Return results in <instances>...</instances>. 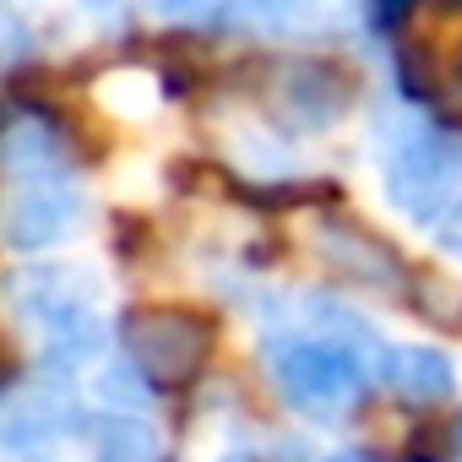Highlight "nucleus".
<instances>
[{
  "label": "nucleus",
  "mask_w": 462,
  "mask_h": 462,
  "mask_svg": "<svg viewBox=\"0 0 462 462\" xmlns=\"http://www.w3.org/2000/svg\"><path fill=\"white\" fill-rule=\"evenodd\" d=\"M201 348H207V337L190 327V321H174V316H163V321H147L142 332H136V370L152 381V375H185L196 359H201Z\"/></svg>",
  "instance_id": "9"
},
{
  "label": "nucleus",
  "mask_w": 462,
  "mask_h": 462,
  "mask_svg": "<svg viewBox=\"0 0 462 462\" xmlns=\"http://www.w3.org/2000/svg\"><path fill=\"white\" fill-rule=\"evenodd\" d=\"M381 332L337 294H294L262 321V365L278 397L310 424H348L370 386Z\"/></svg>",
  "instance_id": "1"
},
{
  "label": "nucleus",
  "mask_w": 462,
  "mask_h": 462,
  "mask_svg": "<svg viewBox=\"0 0 462 462\" xmlns=\"http://www.w3.org/2000/svg\"><path fill=\"white\" fill-rule=\"evenodd\" d=\"M28 50V28L12 17V12H0V66H6V60H17Z\"/></svg>",
  "instance_id": "13"
},
{
  "label": "nucleus",
  "mask_w": 462,
  "mask_h": 462,
  "mask_svg": "<svg viewBox=\"0 0 462 462\" xmlns=\"http://www.w3.org/2000/svg\"><path fill=\"white\" fill-rule=\"evenodd\" d=\"M321 251L337 262V273H348L354 283H370V289H397L392 278H397V256L375 240V235H365L359 223H343V217H327L321 223Z\"/></svg>",
  "instance_id": "8"
},
{
  "label": "nucleus",
  "mask_w": 462,
  "mask_h": 462,
  "mask_svg": "<svg viewBox=\"0 0 462 462\" xmlns=\"http://www.w3.org/2000/svg\"><path fill=\"white\" fill-rule=\"evenodd\" d=\"M251 17L283 28V33H321L348 23V0H245Z\"/></svg>",
  "instance_id": "11"
},
{
  "label": "nucleus",
  "mask_w": 462,
  "mask_h": 462,
  "mask_svg": "<svg viewBox=\"0 0 462 462\" xmlns=\"http://www.w3.org/2000/svg\"><path fill=\"white\" fill-rule=\"evenodd\" d=\"M375 386H386L392 397H402L413 408H440L457 392V365H451V354H440L430 343H381Z\"/></svg>",
  "instance_id": "6"
},
{
  "label": "nucleus",
  "mask_w": 462,
  "mask_h": 462,
  "mask_svg": "<svg viewBox=\"0 0 462 462\" xmlns=\"http://www.w3.org/2000/svg\"><path fill=\"white\" fill-rule=\"evenodd\" d=\"M207 6H212V0H147V12L163 17V23H190V17H201Z\"/></svg>",
  "instance_id": "12"
},
{
  "label": "nucleus",
  "mask_w": 462,
  "mask_h": 462,
  "mask_svg": "<svg viewBox=\"0 0 462 462\" xmlns=\"http://www.w3.org/2000/svg\"><path fill=\"white\" fill-rule=\"evenodd\" d=\"M375 158L386 201L462 262V125L435 109H392L375 125Z\"/></svg>",
  "instance_id": "2"
},
{
  "label": "nucleus",
  "mask_w": 462,
  "mask_h": 462,
  "mask_svg": "<svg viewBox=\"0 0 462 462\" xmlns=\"http://www.w3.org/2000/svg\"><path fill=\"white\" fill-rule=\"evenodd\" d=\"M283 109L294 115V125H305V131H321V125H332L343 109H348V82L332 71V66H321V60H305V66H289V77H283Z\"/></svg>",
  "instance_id": "7"
},
{
  "label": "nucleus",
  "mask_w": 462,
  "mask_h": 462,
  "mask_svg": "<svg viewBox=\"0 0 462 462\" xmlns=\"http://www.w3.org/2000/svg\"><path fill=\"white\" fill-rule=\"evenodd\" d=\"M6 300H12L17 321L39 332L50 381H60L71 365L93 359L109 343V327H104V283L82 262H39V267H23L6 283Z\"/></svg>",
  "instance_id": "3"
},
{
  "label": "nucleus",
  "mask_w": 462,
  "mask_h": 462,
  "mask_svg": "<svg viewBox=\"0 0 462 462\" xmlns=\"http://www.w3.org/2000/svg\"><path fill=\"white\" fill-rule=\"evenodd\" d=\"M88 223V196L60 174H23L12 185V196L0 201V240L23 256H39V251H55L66 240L82 235Z\"/></svg>",
  "instance_id": "4"
},
{
  "label": "nucleus",
  "mask_w": 462,
  "mask_h": 462,
  "mask_svg": "<svg viewBox=\"0 0 462 462\" xmlns=\"http://www.w3.org/2000/svg\"><path fill=\"white\" fill-rule=\"evenodd\" d=\"M71 430H82L77 402L60 381H33V386H12L0 392V451L12 457H39L50 446H60Z\"/></svg>",
  "instance_id": "5"
},
{
  "label": "nucleus",
  "mask_w": 462,
  "mask_h": 462,
  "mask_svg": "<svg viewBox=\"0 0 462 462\" xmlns=\"http://www.w3.org/2000/svg\"><path fill=\"white\" fill-rule=\"evenodd\" d=\"M158 457H163V435L147 413L109 408L93 419V462H158Z\"/></svg>",
  "instance_id": "10"
},
{
  "label": "nucleus",
  "mask_w": 462,
  "mask_h": 462,
  "mask_svg": "<svg viewBox=\"0 0 462 462\" xmlns=\"http://www.w3.org/2000/svg\"><path fill=\"white\" fill-rule=\"evenodd\" d=\"M82 6H88V12H98V17H115L125 0H82Z\"/></svg>",
  "instance_id": "14"
},
{
  "label": "nucleus",
  "mask_w": 462,
  "mask_h": 462,
  "mask_svg": "<svg viewBox=\"0 0 462 462\" xmlns=\"http://www.w3.org/2000/svg\"><path fill=\"white\" fill-rule=\"evenodd\" d=\"M451 440H457V451H462V413H457V430H451Z\"/></svg>",
  "instance_id": "15"
}]
</instances>
